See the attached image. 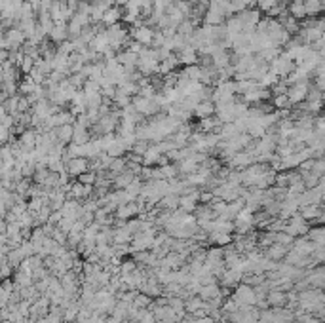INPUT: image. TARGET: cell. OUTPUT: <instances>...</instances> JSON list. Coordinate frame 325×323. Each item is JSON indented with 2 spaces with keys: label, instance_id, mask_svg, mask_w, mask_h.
Segmentation results:
<instances>
[{
  "label": "cell",
  "instance_id": "6da1fadb",
  "mask_svg": "<svg viewBox=\"0 0 325 323\" xmlns=\"http://www.w3.org/2000/svg\"><path fill=\"white\" fill-rule=\"evenodd\" d=\"M289 101L291 103H301V101H305L306 95H308V86H306V82H297V84H293L291 88H289Z\"/></svg>",
  "mask_w": 325,
  "mask_h": 323
},
{
  "label": "cell",
  "instance_id": "7a4b0ae2",
  "mask_svg": "<svg viewBox=\"0 0 325 323\" xmlns=\"http://www.w3.org/2000/svg\"><path fill=\"white\" fill-rule=\"evenodd\" d=\"M289 16H293L295 19L308 18L305 0H293V2H291V6H289Z\"/></svg>",
  "mask_w": 325,
  "mask_h": 323
},
{
  "label": "cell",
  "instance_id": "3957f363",
  "mask_svg": "<svg viewBox=\"0 0 325 323\" xmlns=\"http://www.w3.org/2000/svg\"><path fill=\"white\" fill-rule=\"evenodd\" d=\"M153 37H154L153 31L147 29V27H137V31H135V38H137L139 44H151Z\"/></svg>",
  "mask_w": 325,
  "mask_h": 323
},
{
  "label": "cell",
  "instance_id": "277c9868",
  "mask_svg": "<svg viewBox=\"0 0 325 323\" xmlns=\"http://www.w3.org/2000/svg\"><path fill=\"white\" fill-rule=\"evenodd\" d=\"M23 38H25V35H23L21 31H10V33H8V37H6L4 46H6V48H8V46L16 48V46H19L21 42H23Z\"/></svg>",
  "mask_w": 325,
  "mask_h": 323
},
{
  "label": "cell",
  "instance_id": "5b68a950",
  "mask_svg": "<svg viewBox=\"0 0 325 323\" xmlns=\"http://www.w3.org/2000/svg\"><path fill=\"white\" fill-rule=\"evenodd\" d=\"M118 18H120V10H118V8H109L107 14L103 16V21H105L107 25H115L116 21H118Z\"/></svg>",
  "mask_w": 325,
  "mask_h": 323
},
{
  "label": "cell",
  "instance_id": "8992f818",
  "mask_svg": "<svg viewBox=\"0 0 325 323\" xmlns=\"http://www.w3.org/2000/svg\"><path fill=\"white\" fill-rule=\"evenodd\" d=\"M274 107H278V109H287L289 105H291V101H289V95L284 94V95H274Z\"/></svg>",
  "mask_w": 325,
  "mask_h": 323
},
{
  "label": "cell",
  "instance_id": "52a82bcc",
  "mask_svg": "<svg viewBox=\"0 0 325 323\" xmlns=\"http://www.w3.org/2000/svg\"><path fill=\"white\" fill-rule=\"evenodd\" d=\"M181 61H183V63H189V65L194 63V61H196V52H194L192 48H187V50L181 54Z\"/></svg>",
  "mask_w": 325,
  "mask_h": 323
},
{
  "label": "cell",
  "instance_id": "ba28073f",
  "mask_svg": "<svg viewBox=\"0 0 325 323\" xmlns=\"http://www.w3.org/2000/svg\"><path fill=\"white\" fill-rule=\"evenodd\" d=\"M324 19H325V12H324Z\"/></svg>",
  "mask_w": 325,
  "mask_h": 323
}]
</instances>
